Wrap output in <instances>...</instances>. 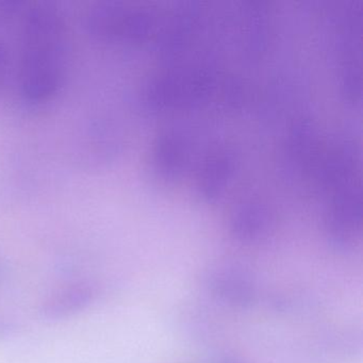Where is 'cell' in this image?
Listing matches in <instances>:
<instances>
[{"label": "cell", "mask_w": 363, "mask_h": 363, "mask_svg": "<svg viewBox=\"0 0 363 363\" xmlns=\"http://www.w3.org/2000/svg\"><path fill=\"white\" fill-rule=\"evenodd\" d=\"M16 79L23 99L42 105L54 99L67 75L69 33L62 12L52 3L21 8Z\"/></svg>", "instance_id": "6da1fadb"}, {"label": "cell", "mask_w": 363, "mask_h": 363, "mask_svg": "<svg viewBox=\"0 0 363 363\" xmlns=\"http://www.w3.org/2000/svg\"><path fill=\"white\" fill-rule=\"evenodd\" d=\"M94 298L95 290L91 284L86 282L69 284L45 299L41 313L46 320H65L86 310Z\"/></svg>", "instance_id": "7a4b0ae2"}, {"label": "cell", "mask_w": 363, "mask_h": 363, "mask_svg": "<svg viewBox=\"0 0 363 363\" xmlns=\"http://www.w3.org/2000/svg\"><path fill=\"white\" fill-rule=\"evenodd\" d=\"M208 288L218 298L231 305L246 307L255 299V288L250 277L239 269H218L206 280Z\"/></svg>", "instance_id": "3957f363"}, {"label": "cell", "mask_w": 363, "mask_h": 363, "mask_svg": "<svg viewBox=\"0 0 363 363\" xmlns=\"http://www.w3.org/2000/svg\"><path fill=\"white\" fill-rule=\"evenodd\" d=\"M10 72V54L7 46L0 41V88L5 84Z\"/></svg>", "instance_id": "277c9868"}, {"label": "cell", "mask_w": 363, "mask_h": 363, "mask_svg": "<svg viewBox=\"0 0 363 363\" xmlns=\"http://www.w3.org/2000/svg\"><path fill=\"white\" fill-rule=\"evenodd\" d=\"M11 330V324L5 322V320H0V337H5V335H9Z\"/></svg>", "instance_id": "5b68a950"}, {"label": "cell", "mask_w": 363, "mask_h": 363, "mask_svg": "<svg viewBox=\"0 0 363 363\" xmlns=\"http://www.w3.org/2000/svg\"><path fill=\"white\" fill-rule=\"evenodd\" d=\"M214 363H244L243 361L240 359L235 358L231 356H222L220 358L216 359Z\"/></svg>", "instance_id": "8992f818"}]
</instances>
